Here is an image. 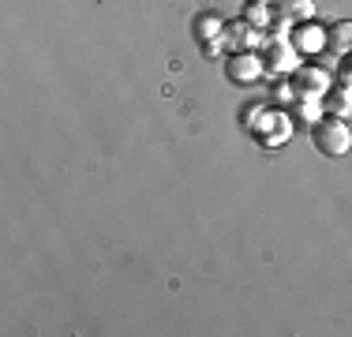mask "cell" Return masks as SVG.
<instances>
[{"label": "cell", "instance_id": "obj_1", "mask_svg": "<svg viewBox=\"0 0 352 337\" xmlns=\"http://www.w3.org/2000/svg\"><path fill=\"white\" fill-rule=\"evenodd\" d=\"M244 128L251 131V139H255L258 146L278 150L292 139V128H296V124H292V116L278 105H251V109H244Z\"/></svg>", "mask_w": 352, "mask_h": 337}, {"label": "cell", "instance_id": "obj_2", "mask_svg": "<svg viewBox=\"0 0 352 337\" xmlns=\"http://www.w3.org/2000/svg\"><path fill=\"white\" fill-rule=\"evenodd\" d=\"M311 142H315L318 154H326V157H345L349 146H352V131H349V124L341 120V116L322 113L311 124Z\"/></svg>", "mask_w": 352, "mask_h": 337}, {"label": "cell", "instance_id": "obj_3", "mask_svg": "<svg viewBox=\"0 0 352 337\" xmlns=\"http://www.w3.org/2000/svg\"><path fill=\"white\" fill-rule=\"evenodd\" d=\"M258 61H263V72L281 79V75H292L300 67V53L292 49L289 38H258Z\"/></svg>", "mask_w": 352, "mask_h": 337}, {"label": "cell", "instance_id": "obj_4", "mask_svg": "<svg viewBox=\"0 0 352 337\" xmlns=\"http://www.w3.org/2000/svg\"><path fill=\"white\" fill-rule=\"evenodd\" d=\"M289 79H292V90L304 94V98H322L326 90L333 87V72L322 64H300Z\"/></svg>", "mask_w": 352, "mask_h": 337}, {"label": "cell", "instance_id": "obj_5", "mask_svg": "<svg viewBox=\"0 0 352 337\" xmlns=\"http://www.w3.org/2000/svg\"><path fill=\"white\" fill-rule=\"evenodd\" d=\"M289 41H292V49H296L300 56H318V53H326V27L315 23V19L296 23L292 34H289Z\"/></svg>", "mask_w": 352, "mask_h": 337}, {"label": "cell", "instance_id": "obj_6", "mask_svg": "<svg viewBox=\"0 0 352 337\" xmlns=\"http://www.w3.org/2000/svg\"><path fill=\"white\" fill-rule=\"evenodd\" d=\"M258 34L251 23L244 19H225V30H221V45L225 53H251V49H258Z\"/></svg>", "mask_w": 352, "mask_h": 337}, {"label": "cell", "instance_id": "obj_7", "mask_svg": "<svg viewBox=\"0 0 352 337\" xmlns=\"http://www.w3.org/2000/svg\"><path fill=\"white\" fill-rule=\"evenodd\" d=\"M225 75H229L232 83H240V87H248V83L263 79V61H258V53L251 49V53H229V61H225Z\"/></svg>", "mask_w": 352, "mask_h": 337}, {"label": "cell", "instance_id": "obj_8", "mask_svg": "<svg viewBox=\"0 0 352 337\" xmlns=\"http://www.w3.org/2000/svg\"><path fill=\"white\" fill-rule=\"evenodd\" d=\"M274 8V19H285V23H307V19H315V0H278V4H270Z\"/></svg>", "mask_w": 352, "mask_h": 337}, {"label": "cell", "instance_id": "obj_9", "mask_svg": "<svg viewBox=\"0 0 352 337\" xmlns=\"http://www.w3.org/2000/svg\"><path fill=\"white\" fill-rule=\"evenodd\" d=\"M221 30H225V19L217 12H203L191 19V34H195V45L203 41H221Z\"/></svg>", "mask_w": 352, "mask_h": 337}, {"label": "cell", "instance_id": "obj_10", "mask_svg": "<svg viewBox=\"0 0 352 337\" xmlns=\"http://www.w3.org/2000/svg\"><path fill=\"white\" fill-rule=\"evenodd\" d=\"M285 113L292 116V124H307V128H311L318 116H322V98H304V94H296Z\"/></svg>", "mask_w": 352, "mask_h": 337}, {"label": "cell", "instance_id": "obj_11", "mask_svg": "<svg viewBox=\"0 0 352 337\" xmlns=\"http://www.w3.org/2000/svg\"><path fill=\"white\" fill-rule=\"evenodd\" d=\"M326 53H333V56L352 53V19H341L333 27H326Z\"/></svg>", "mask_w": 352, "mask_h": 337}, {"label": "cell", "instance_id": "obj_12", "mask_svg": "<svg viewBox=\"0 0 352 337\" xmlns=\"http://www.w3.org/2000/svg\"><path fill=\"white\" fill-rule=\"evenodd\" d=\"M322 113H330V116H352V90H345V87H338L333 83L330 90L322 94Z\"/></svg>", "mask_w": 352, "mask_h": 337}, {"label": "cell", "instance_id": "obj_13", "mask_svg": "<svg viewBox=\"0 0 352 337\" xmlns=\"http://www.w3.org/2000/svg\"><path fill=\"white\" fill-rule=\"evenodd\" d=\"M240 19L251 23V27L263 34L266 27H270V19H274V8L263 4V0H244V12H240Z\"/></svg>", "mask_w": 352, "mask_h": 337}, {"label": "cell", "instance_id": "obj_14", "mask_svg": "<svg viewBox=\"0 0 352 337\" xmlns=\"http://www.w3.org/2000/svg\"><path fill=\"white\" fill-rule=\"evenodd\" d=\"M292 98H296V90H292V79H289V75H281V79L274 83V98H270V101H274L278 109H289Z\"/></svg>", "mask_w": 352, "mask_h": 337}, {"label": "cell", "instance_id": "obj_15", "mask_svg": "<svg viewBox=\"0 0 352 337\" xmlns=\"http://www.w3.org/2000/svg\"><path fill=\"white\" fill-rule=\"evenodd\" d=\"M333 83H338V87H345V90H352V53L338 56V67H333Z\"/></svg>", "mask_w": 352, "mask_h": 337}, {"label": "cell", "instance_id": "obj_16", "mask_svg": "<svg viewBox=\"0 0 352 337\" xmlns=\"http://www.w3.org/2000/svg\"><path fill=\"white\" fill-rule=\"evenodd\" d=\"M199 53L214 61V56H221V53H225V45H221V41H203V45H199Z\"/></svg>", "mask_w": 352, "mask_h": 337}, {"label": "cell", "instance_id": "obj_17", "mask_svg": "<svg viewBox=\"0 0 352 337\" xmlns=\"http://www.w3.org/2000/svg\"><path fill=\"white\" fill-rule=\"evenodd\" d=\"M263 4H278V0H263Z\"/></svg>", "mask_w": 352, "mask_h": 337}]
</instances>
